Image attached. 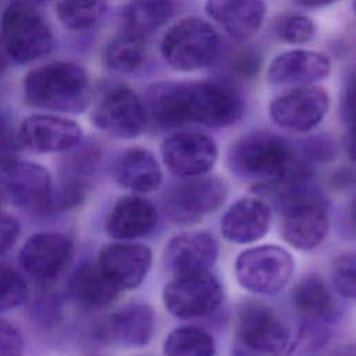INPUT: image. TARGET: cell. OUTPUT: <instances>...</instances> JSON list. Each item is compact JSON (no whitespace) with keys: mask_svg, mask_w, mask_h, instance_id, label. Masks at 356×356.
Masks as SVG:
<instances>
[{"mask_svg":"<svg viewBox=\"0 0 356 356\" xmlns=\"http://www.w3.org/2000/svg\"><path fill=\"white\" fill-rule=\"evenodd\" d=\"M243 99L231 86L214 82H163L149 92V111L163 128L189 122L210 128L235 124L243 113Z\"/></svg>","mask_w":356,"mask_h":356,"instance_id":"1","label":"cell"},{"mask_svg":"<svg viewBox=\"0 0 356 356\" xmlns=\"http://www.w3.org/2000/svg\"><path fill=\"white\" fill-rule=\"evenodd\" d=\"M227 167L238 178L284 189L307 178V168L291 145L267 131L249 132L236 139L227 152Z\"/></svg>","mask_w":356,"mask_h":356,"instance_id":"2","label":"cell"},{"mask_svg":"<svg viewBox=\"0 0 356 356\" xmlns=\"http://www.w3.org/2000/svg\"><path fill=\"white\" fill-rule=\"evenodd\" d=\"M90 83L86 70L70 61L49 63L32 70L24 81V97L31 107L57 113L86 108Z\"/></svg>","mask_w":356,"mask_h":356,"instance_id":"3","label":"cell"},{"mask_svg":"<svg viewBox=\"0 0 356 356\" xmlns=\"http://www.w3.org/2000/svg\"><path fill=\"white\" fill-rule=\"evenodd\" d=\"M281 206V234L299 250L317 248L327 236L330 213L325 199L298 184L285 189Z\"/></svg>","mask_w":356,"mask_h":356,"instance_id":"4","label":"cell"},{"mask_svg":"<svg viewBox=\"0 0 356 356\" xmlns=\"http://www.w3.org/2000/svg\"><path fill=\"white\" fill-rule=\"evenodd\" d=\"M220 47L221 40L216 29L196 17H188L174 24L160 43L164 61L181 72H192L211 65Z\"/></svg>","mask_w":356,"mask_h":356,"instance_id":"5","label":"cell"},{"mask_svg":"<svg viewBox=\"0 0 356 356\" xmlns=\"http://www.w3.org/2000/svg\"><path fill=\"white\" fill-rule=\"evenodd\" d=\"M54 39L42 15L28 3L7 6L0 22V47L15 63H31L51 51Z\"/></svg>","mask_w":356,"mask_h":356,"instance_id":"6","label":"cell"},{"mask_svg":"<svg viewBox=\"0 0 356 356\" xmlns=\"http://www.w3.org/2000/svg\"><path fill=\"white\" fill-rule=\"evenodd\" d=\"M289 341V328L267 305L252 300L239 309L235 356H280Z\"/></svg>","mask_w":356,"mask_h":356,"instance_id":"7","label":"cell"},{"mask_svg":"<svg viewBox=\"0 0 356 356\" xmlns=\"http://www.w3.org/2000/svg\"><path fill=\"white\" fill-rule=\"evenodd\" d=\"M295 268L292 254L277 245H261L243 250L235 260L238 284L252 293L273 295L281 291Z\"/></svg>","mask_w":356,"mask_h":356,"instance_id":"8","label":"cell"},{"mask_svg":"<svg viewBox=\"0 0 356 356\" xmlns=\"http://www.w3.org/2000/svg\"><path fill=\"white\" fill-rule=\"evenodd\" d=\"M51 193V177L40 164L15 157L0 160V206L44 211Z\"/></svg>","mask_w":356,"mask_h":356,"instance_id":"9","label":"cell"},{"mask_svg":"<svg viewBox=\"0 0 356 356\" xmlns=\"http://www.w3.org/2000/svg\"><path fill=\"white\" fill-rule=\"evenodd\" d=\"M222 298V285L209 270L174 275L163 291L168 313L185 320L211 314Z\"/></svg>","mask_w":356,"mask_h":356,"instance_id":"10","label":"cell"},{"mask_svg":"<svg viewBox=\"0 0 356 356\" xmlns=\"http://www.w3.org/2000/svg\"><path fill=\"white\" fill-rule=\"evenodd\" d=\"M227 197V185L217 177H192L172 185L164 196V210L177 224H192L216 211Z\"/></svg>","mask_w":356,"mask_h":356,"instance_id":"11","label":"cell"},{"mask_svg":"<svg viewBox=\"0 0 356 356\" xmlns=\"http://www.w3.org/2000/svg\"><path fill=\"white\" fill-rule=\"evenodd\" d=\"M92 122L110 136L132 139L147 122V111L138 95L124 85L107 89L92 110Z\"/></svg>","mask_w":356,"mask_h":356,"instance_id":"12","label":"cell"},{"mask_svg":"<svg viewBox=\"0 0 356 356\" xmlns=\"http://www.w3.org/2000/svg\"><path fill=\"white\" fill-rule=\"evenodd\" d=\"M330 97L312 85L296 86L270 102L268 114L273 122L293 132H307L316 128L325 117Z\"/></svg>","mask_w":356,"mask_h":356,"instance_id":"13","label":"cell"},{"mask_svg":"<svg viewBox=\"0 0 356 356\" xmlns=\"http://www.w3.org/2000/svg\"><path fill=\"white\" fill-rule=\"evenodd\" d=\"M217 154L216 142L200 132H174L161 143V157L165 167L181 178L204 175L213 168Z\"/></svg>","mask_w":356,"mask_h":356,"instance_id":"14","label":"cell"},{"mask_svg":"<svg viewBox=\"0 0 356 356\" xmlns=\"http://www.w3.org/2000/svg\"><path fill=\"white\" fill-rule=\"evenodd\" d=\"M96 264L120 292L129 291L146 278L152 266V250L143 243L118 241L100 250Z\"/></svg>","mask_w":356,"mask_h":356,"instance_id":"15","label":"cell"},{"mask_svg":"<svg viewBox=\"0 0 356 356\" xmlns=\"http://www.w3.org/2000/svg\"><path fill=\"white\" fill-rule=\"evenodd\" d=\"M17 138L21 146L35 153L68 152L81 143L82 129L65 117L33 114L22 121Z\"/></svg>","mask_w":356,"mask_h":356,"instance_id":"16","label":"cell"},{"mask_svg":"<svg viewBox=\"0 0 356 356\" xmlns=\"http://www.w3.org/2000/svg\"><path fill=\"white\" fill-rule=\"evenodd\" d=\"M72 241L58 232L32 235L18 254L22 270L39 281H50L60 275L71 261Z\"/></svg>","mask_w":356,"mask_h":356,"instance_id":"17","label":"cell"},{"mask_svg":"<svg viewBox=\"0 0 356 356\" xmlns=\"http://www.w3.org/2000/svg\"><path fill=\"white\" fill-rule=\"evenodd\" d=\"M154 331V313L149 305L129 303L107 316L100 327L102 341L129 348L145 346Z\"/></svg>","mask_w":356,"mask_h":356,"instance_id":"18","label":"cell"},{"mask_svg":"<svg viewBox=\"0 0 356 356\" xmlns=\"http://www.w3.org/2000/svg\"><path fill=\"white\" fill-rule=\"evenodd\" d=\"M331 71L330 58L314 50L295 49L278 54L268 65L267 81L281 86H307Z\"/></svg>","mask_w":356,"mask_h":356,"instance_id":"19","label":"cell"},{"mask_svg":"<svg viewBox=\"0 0 356 356\" xmlns=\"http://www.w3.org/2000/svg\"><path fill=\"white\" fill-rule=\"evenodd\" d=\"M157 224V211L150 200L139 195L120 197L110 210L106 234L117 241H134L150 234Z\"/></svg>","mask_w":356,"mask_h":356,"instance_id":"20","label":"cell"},{"mask_svg":"<svg viewBox=\"0 0 356 356\" xmlns=\"http://www.w3.org/2000/svg\"><path fill=\"white\" fill-rule=\"evenodd\" d=\"M270 207L257 197H242L232 203L221 218V234L232 243L248 245L261 239L270 228Z\"/></svg>","mask_w":356,"mask_h":356,"instance_id":"21","label":"cell"},{"mask_svg":"<svg viewBox=\"0 0 356 356\" xmlns=\"http://www.w3.org/2000/svg\"><path fill=\"white\" fill-rule=\"evenodd\" d=\"M218 245L213 235L188 231L171 238L165 248V263L175 274L207 271L216 261Z\"/></svg>","mask_w":356,"mask_h":356,"instance_id":"22","label":"cell"},{"mask_svg":"<svg viewBox=\"0 0 356 356\" xmlns=\"http://www.w3.org/2000/svg\"><path fill=\"white\" fill-rule=\"evenodd\" d=\"M204 10L225 33L236 40L252 38L266 17L263 0H206Z\"/></svg>","mask_w":356,"mask_h":356,"instance_id":"23","label":"cell"},{"mask_svg":"<svg viewBox=\"0 0 356 356\" xmlns=\"http://www.w3.org/2000/svg\"><path fill=\"white\" fill-rule=\"evenodd\" d=\"M111 174L118 185L132 192L156 191L161 184V168L156 157L143 147H131L114 161Z\"/></svg>","mask_w":356,"mask_h":356,"instance_id":"24","label":"cell"},{"mask_svg":"<svg viewBox=\"0 0 356 356\" xmlns=\"http://www.w3.org/2000/svg\"><path fill=\"white\" fill-rule=\"evenodd\" d=\"M120 291L107 280L97 264H81L68 281L70 298L82 309L100 310L115 302Z\"/></svg>","mask_w":356,"mask_h":356,"instance_id":"25","label":"cell"},{"mask_svg":"<svg viewBox=\"0 0 356 356\" xmlns=\"http://www.w3.org/2000/svg\"><path fill=\"white\" fill-rule=\"evenodd\" d=\"M292 305L303 323L328 324L335 316V300L324 280L316 274L302 277L292 289Z\"/></svg>","mask_w":356,"mask_h":356,"instance_id":"26","label":"cell"},{"mask_svg":"<svg viewBox=\"0 0 356 356\" xmlns=\"http://www.w3.org/2000/svg\"><path fill=\"white\" fill-rule=\"evenodd\" d=\"M175 6L171 0H136L122 11L124 31L146 36L174 17Z\"/></svg>","mask_w":356,"mask_h":356,"instance_id":"27","label":"cell"},{"mask_svg":"<svg viewBox=\"0 0 356 356\" xmlns=\"http://www.w3.org/2000/svg\"><path fill=\"white\" fill-rule=\"evenodd\" d=\"M104 58L107 65L114 71H136L146 58L145 38L124 31L108 43Z\"/></svg>","mask_w":356,"mask_h":356,"instance_id":"28","label":"cell"},{"mask_svg":"<svg viewBox=\"0 0 356 356\" xmlns=\"http://www.w3.org/2000/svg\"><path fill=\"white\" fill-rule=\"evenodd\" d=\"M164 356H213L214 339L196 327H178L164 341Z\"/></svg>","mask_w":356,"mask_h":356,"instance_id":"29","label":"cell"},{"mask_svg":"<svg viewBox=\"0 0 356 356\" xmlns=\"http://www.w3.org/2000/svg\"><path fill=\"white\" fill-rule=\"evenodd\" d=\"M107 0H60L56 7L60 22L71 31L89 29L104 17Z\"/></svg>","mask_w":356,"mask_h":356,"instance_id":"30","label":"cell"},{"mask_svg":"<svg viewBox=\"0 0 356 356\" xmlns=\"http://www.w3.org/2000/svg\"><path fill=\"white\" fill-rule=\"evenodd\" d=\"M28 296L24 277L11 266L0 263V312L18 307Z\"/></svg>","mask_w":356,"mask_h":356,"instance_id":"31","label":"cell"},{"mask_svg":"<svg viewBox=\"0 0 356 356\" xmlns=\"http://www.w3.org/2000/svg\"><path fill=\"white\" fill-rule=\"evenodd\" d=\"M332 282L342 298L356 302V250L346 252L335 260Z\"/></svg>","mask_w":356,"mask_h":356,"instance_id":"32","label":"cell"},{"mask_svg":"<svg viewBox=\"0 0 356 356\" xmlns=\"http://www.w3.org/2000/svg\"><path fill=\"white\" fill-rule=\"evenodd\" d=\"M275 31L284 42L302 44L316 36V24L306 15H285L277 22Z\"/></svg>","mask_w":356,"mask_h":356,"instance_id":"33","label":"cell"},{"mask_svg":"<svg viewBox=\"0 0 356 356\" xmlns=\"http://www.w3.org/2000/svg\"><path fill=\"white\" fill-rule=\"evenodd\" d=\"M24 338L10 321L0 318V356H22Z\"/></svg>","mask_w":356,"mask_h":356,"instance_id":"34","label":"cell"},{"mask_svg":"<svg viewBox=\"0 0 356 356\" xmlns=\"http://www.w3.org/2000/svg\"><path fill=\"white\" fill-rule=\"evenodd\" d=\"M19 222L14 216L0 207V256L6 254L17 242Z\"/></svg>","mask_w":356,"mask_h":356,"instance_id":"35","label":"cell"},{"mask_svg":"<svg viewBox=\"0 0 356 356\" xmlns=\"http://www.w3.org/2000/svg\"><path fill=\"white\" fill-rule=\"evenodd\" d=\"M341 117L348 128L356 127V78H353L343 90Z\"/></svg>","mask_w":356,"mask_h":356,"instance_id":"36","label":"cell"},{"mask_svg":"<svg viewBox=\"0 0 356 356\" xmlns=\"http://www.w3.org/2000/svg\"><path fill=\"white\" fill-rule=\"evenodd\" d=\"M17 142L18 138L13 135L11 128L7 125V122L0 120V160L14 157Z\"/></svg>","mask_w":356,"mask_h":356,"instance_id":"37","label":"cell"},{"mask_svg":"<svg viewBox=\"0 0 356 356\" xmlns=\"http://www.w3.org/2000/svg\"><path fill=\"white\" fill-rule=\"evenodd\" d=\"M345 150L348 156L356 161V127L348 128V132L345 135Z\"/></svg>","mask_w":356,"mask_h":356,"instance_id":"38","label":"cell"},{"mask_svg":"<svg viewBox=\"0 0 356 356\" xmlns=\"http://www.w3.org/2000/svg\"><path fill=\"white\" fill-rule=\"evenodd\" d=\"M345 217H346V225H348L349 231L356 234V195L349 202Z\"/></svg>","mask_w":356,"mask_h":356,"instance_id":"39","label":"cell"},{"mask_svg":"<svg viewBox=\"0 0 356 356\" xmlns=\"http://www.w3.org/2000/svg\"><path fill=\"white\" fill-rule=\"evenodd\" d=\"M337 0H295L296 4L302 6V7H307V8H318V7H324L328 6L331 3H334Z\"/></svg>","mask_w":356,"mask_h":356,"instance_id":"40","label":"cell"},{"mask_svg":"<svg viewBox=\"0 0 356 356\" xmlns=\"http://www.w3.org/2000/svg\"><path fill=\"white\" fill-rule=\"evenodd\" d=\"M4 65H6V63H4V58H3V56L0 54V74L3 72V70H4Z\"/></svg>","mask_w":356,"mask_h":356,"instance_id":"41","label":"cell"},{"mask_svg":"<svg viewBox=\"0 0 356 356\" xmlns=\"http://www.w3.org/2000/svg\"><path fill=\"white\" fill-rule=\"evenodd\" d=\"M334 356H356L353 353H348V352H343V353H338V355H334Z\"/></svg>","mask_w":356,"mask_h":356,"instance_id":"42","label":"cell"},{"mask_svg":"<svg viewBox=\"0 0 356 356\" xmlns=\"http://www.w3.org/2000/svg\"><path fill=\"white\" fill-rule=\"evenodd\" d=\"M353 11H355V14H356V0H353Z\"/></svg>","mask_w":356,"mask_h":356,"instance_id":"43","label":"cell"},{"mask_svg":"<svg viewBox=\"0 0 356 356\" xmlns=\"http://www.w3.org/2000/svg\"><path fill=\"white\" fill-rule=\"evenodd\" d=\"M90 356H99V355H90Z\"/></svg>","mask_w":356,"mask_h":356,"instance_id":"44","label":"cell"},{"mask_svg":"<svg viewBox=\"0 0 356 356\" xmlns=\"http://www.w3.org/2000/svg\"><path fill=\"white\" fill-rule=\"evenodd\" d=\"M40 1H47V0H40Z\"/></svg>","mask_w":356,"mask_h":356,"instance_id":"45","label":"cell"}]
</instances>
